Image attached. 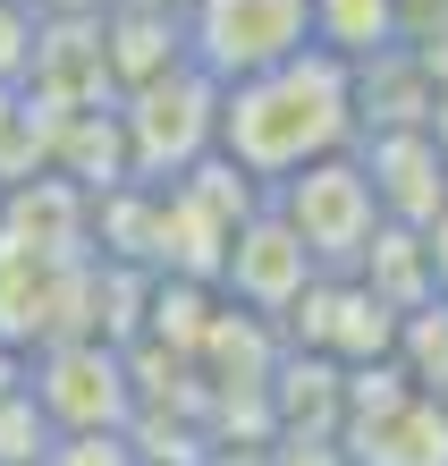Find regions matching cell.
<instances>
[{
    "instance_id": "obj_14",
    "label": "cell",
    "mask_w": 448,
    "mask_h": 466,
    "mask_svg": "<svg viewBox=\"0 0 448 466\" xmlns=\"http://www.w3.org/2000/svg\"><path fill=\"white\" fill-rule=\"evenodd\" d=\"M51 170V102L25 86H0V187Z\"/></svg>"
},
{
    "instance_id": "obj_7",
    "label": "cell",
    "mask_w": 448,
    "mask_h": 466,
    "mask_svg": "<svg viewBox=\"0 0 448 466\" xmlns=\"http://www.w3.org/2000/svg\"><path fill=\"white\" fill-rule=\"evenodd\" d=\"M279 322H288V339L304 356H330V365H347V373L355 365H381V356L398 348V306H381L355 271H322Z\"/></svg>"
},
{
    "instance_id": "obj_1",
    "label": "cell",
    "mask_w": 448,
    "mask_h": 466,
    "mask_svg": "<svg viewBox=\"0 0 448 466\" xmlns=\"http://www.w3.org/2000/svg\"><path fill=\"white\" fill-rule=\"evenodd\" d=\"M347 145H355V68L330 60L322 43H304L279 68L220 86V145L212 153H229L263 196L279 178H296L304 161L347 153Z\"/></svg>"
},
{
    "instance_id": "obj_21",
    "label": "cell",
    "mask_w": 448,
    "mask_h": 466,
    "mask_svg": "<svg viewBox=\"0 0 448 466\" xmlns=\"http://www.w3.org/2000/svg\"><path fill=\"white\" fill-rule=\"evenodd\" d=\"M43 17H68V9H102V0H35Z\"/></svg>"
},
{
    "instance_id": "obj_6",
    "label": "cell",
    "mask_w": 448,
    "mask_h": 466,
    "mask_svg": "<svg viewBox=\"0 0 448 466\" xmlns=\"http://www.w3.org/2000/svg\"><path fill=\"white\" fill-rule=\"evenodd\" d=\"M212 280L229 289V306H245V314L279 322L304 289L322 280V263L304 255V238L279 221V212H271V196H263V204L229 229V246H220V271H212Z\"/></svg>"
},
{
    "instance_id": "obj_15",
    "label": "cell",
    "mask_w": 448,
    "mask_h": 466,
    "mask_svg": "<svg viewBox=\"0 0 448 466\" xmlns=\"http://www.w3.org/2000/svg\"><path fill=\"white\" fill-rule=\"evenodd\" d=\"M51 441H60V432H51V416L35 407V390L17 381V390L0 399V466H43Z\"/></svg>"
},
{
    "instance_id": "obj_12",
    "label": "cell",
    "mask_w": 448,
    "mask_h": 466,
    "mask_svg": "<svg viewBox=\"0 0 448 466\" xmlns=\"http://www.w3.org/2000/svg\"><path fill=\"white\" fill-rule=\"evenodd\" d=\"M304 9H314V43L347 68L398 51V0H304Z\"/></svg>"
},
{
    "instance_id": "obj_9",
    "label": "cell",
    "mask_w": 448,
    "mask_h": 466,
    "mask_svg": "<svg viewBox=\"0 0 448 466\" xmlns=\"http://www.w3.org/2000/svg\"><path fill=\"white\" fill-rule=\"evenodd\" d=\"M347 466H448V399H389L373 416H347Z\"/></svg>"
},
{
    "instance_id": "obj_13",
    "label": "cell",
    "mask_w": 448,
    "mask_h": 466,
    "mask_svg": "<svg viewBox=\"0 0 448 466\" xmlns=\"http://www.w3.org/2000/svg\"><path fill=\"white\" fill-rule=\"evenodd\" d=\"M389 365H398L423 399H448V297H423V306L398 314V348H389Z\"/></svg>"
},
{
    "instance_id": "obj_2",
    "label": "cell",
    "mask_w": 448,
    "mask_h": 466,
    "mask_svg": "<svg viewBox=\"0 0 448 466\" xmlns=\"http://www.w3.org/2000/svg\"><path fill=\"white\" fill-rule=\"evenodd\" d=\"M119 136H127V178H178L220 145V86L194 60L144 76L119 94Z\"/></svg>"
},
{
    "instance_id": "obj_16",
    "label": "cell",
    "mask_w": 448,
    "mask_h": 466,
    "mask_svg": "<svg viewBox=\"0 0 448 466\" xmlns=\"http://www.w3.org/2000/svg\"><path fill=\"white\" fill-rule=\"evenodd\" d=\"M35 35H43L35 0H0V86H25V68H35Z\"/></svg>"
},
{
    "instance_id": "obj_4",
    "label": "cell",
    "mask_w": 448,
    "mask_h": 466,
    "mask_svg": "<svg viewBox=\"0 0 448 466\" xmlns=\"http://www.w3.org/2000/svg\"><path fill=\"white\" fill-rule=\"evenodd\" d=\"M186 60L212 76V86H237L254 68H279L314 43V9L304 0H186L178 17Z\"/></svg>"
},
{
    "instance_id": "obj_10",
    "label": "cell",
    "mask_w": 448,
    "mask_h": 466,
    "mask_svg": "<svg viewBox=\"0 0 448 466\" xmlns=\"http://www.w3.org/2000/svg\"><path fill=\"white\" fill-rule=\"evenodd\" d=\"M102 68H110V94L144 86V76L178 68L186 60V35H178V9H153V0H102Z\"/></svg>"
},
{
    "instance_id": "obj_17",
    "label": "cell",
    "mask_w": 448,
    "mask_h": 466,
    "mask_svg": "<svg viewBox=\"0 0 448 466\" xmlns=\"http://www.w3.org/2000/svg\"><path fill=\"white\" fill-rule=\"evenodd\" d=\"M43 466H144V450L127 432H60Z\"/></svg>"
},
{
    "instance_id": "obj_20",
    "label": "cell",
    "mask_w": 448,
    "mask_h": 466,
    "mask_svg": "<svg viewBox=\"0 0 448 466\" xmlns=\"http://www.w3.org/2000/svg\"><path fill=\"white\" fill-rule=\"evenodd\" d=\"M17 381H25V356H17V348H0V399H9Z\"/></svg>"
},
{
    "instance_id": "obj_3",
    "label": "cell",
    "mask_w": 448,
    "mask_h": 466,
    "mask_svg": "<svg viewBox=\"0 0 448 466\" xmlns=\"http://www.w3.org/2000/svg\"><path fill=\"white\" fill-rule=\"evenodd\" d=\"M271 212L304 238V255H314L322 271H355V255H363L373 229H381V204H373V178H363L355 145L304 161L296 178H279V187H271Z\"/></svg>"
},
{
    "instance_id": "obj_18",
    "label": "cell",
    "mask_w": 448,
    "mask_h": 466,
    "mask_svg": "<svg viewBox=\"0 0 448 466\" xmlns=\"http://www.w3.org/2000/svg\"><path fill=\"white\" fill-rule=\"evenodd\" d=\"M448 35V0H398V43H440Z\"/></svg>"
},
{
    "instance_id": "obj_8",
    "label": "cell",
    "mask_w": 448,
    "mask_h": 466,
    "mask_svg": "<svg viewBox=\"0 0 448 466\" xmlns=\"http://www.w3.org/2000/svg\"><path fill=\"white\" fill-rule=\"evenodd\" d=\"M355 161H363V178H373L381 221L423 229L432 212L448 204V153H440L432 127H381V136H355Z\"/></svg>"
},
{
    "instance_id": "obj_11",
    "label": "cell",
    "mask_w": 448,
    "mask_h": 466,
    "mask_svg": "<svg viewBox=\"0 0 448 466\" xmlns=\"http://www.w3.org/2000/svg\"><path fill=\"white\" fill-rule=\"evenodd\" d=\"M355 280L381 297V306H423V297H440L432 289V255H423V229H406V221H381L373 229V246L355 255Z\"/></svg>"
},
{
    "instance_id": "obj_5",
    "label": "cell",
    "mask_w": 448,
    "mask_h": 466,
    "mask_svg": "<svg viewBox=\"0 0 448 466\" xmlns=\"http://www.w3.org/2000/svg\"><path fill=\"white\" fill-rule=\"evenodd\" d=\"M25 390H35V407L51 416V432H127V416H135L127 348L102 339V331H76V339L35 348Z\"/></svg>"
},
{
    "instance_id": "obj_22",
    "label": "cell",
    "mask_w": 448,
    "mask_h": 466,
    "mask_svg": "<svg viewBox=\"0 0 448 466\" xmlns=\"http://www.w3.org/2000/svg\"><path fill=\"white\" fill-rule=\"evenodd\" d=\"M153 9H178V17H186V0H153Z\"/></svg>"
},
{
    "instance_id": "obj_19",
    "label": "cell",
    "mask_w": 448,
    "mask_h": 466,
    "mask_svg": "<svg viewBox=\"0 0 448 466\" xmlns=\"http://www.w3.org/2000/svg\"><path fill=\"white\" fill-rule=\"evenodd\" d=\"M423 255H432V289L448 297V204H440L432 221H423Z\"/></svg>"
}]
</instances>
